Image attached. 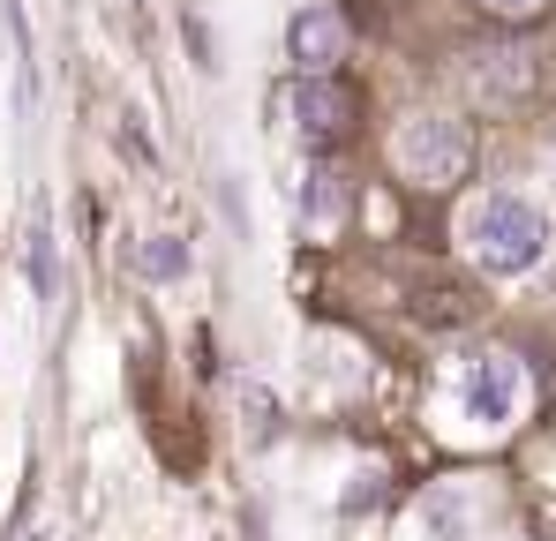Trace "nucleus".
Instances as JSON below:
<instances>
[{
    "instance_id": "5",
    "label": "nucleus",
    "mask_w": 556,
    "mask_h": 541,
    "mask_svg": "<svg viewBox=\"0 0 556 541\" xmlns=\"http://www.w3.org/2000/svg\"><path fill=\"white\" fill-rule=\"evenodd\" d=\"M301 203H308V211H301V226H308V234H331V226L346 218V180L331 174V166H316L308 188H301Z\"/></svg>"
},
{
    "instance_id": "2",
    "label": "nucleus",
    "mask_w": 556,
    "mask_h": 541,
    "mask_svg": "<svg viewBox=\"0 0 556 541\" xmlns=\"http://www.w3.org/2000/svg\"><path fill=\"white\" fill-rule=\"evenodd\" d=\"M452 406H459V422H473V429L519 422V406H527V368L511 354H496V347H473V354L452 361Z\"/></svg>"
},
{
    "instance_id": "4",
    "label": "nucleus",
    "mask_w": 556,
    "mask_h": 541,
    "mask_svg": "<svg viewBox=\"0 0 556 541\" xmlns=\"http://www.w3.org/2000/svg\"><path fill=\"white\" fill-rule=\"evenodd\" d=\"M286 46H293V61H301L308 76H331V68H339V53H346V15H339V8H324V0H316V8H301Z\"/></svg>"
},
{
    "instance_id": "6",
    "label": "nucleus",
    "mask_w": 556,
    "mask_h": 541,
    "mask_svg": "<svg viewBox=\"0 0 556 541\" xmlns=\"http://www.w3.org/2000/svg\"><path fill=\"white\" fill-rule=\"evenodd\" d=\"M136 264H143L151 286H174V278H188V241H181V234H143Z\"/></svg>"
},
{
    "instance_id": "9",
    "label": "nucleus",
    "mask_w": 556,
    "mask_h": 541,
    "mask_svg": "<svg viewBox=\"0 0 556 541\" xmlns=\"http://www.w3.org/2000/svg\"><path fill=\"white\" fill-rule=\"evenodd\" d=\"M489 8H496V15H534L542 0H489Z\"/></svg>"
},
{
    "instance_id": "8",
    "label": "nucleus",
    "mask_w": 556,
    "mask_h": 541,
    "mask_svg": "<svg viewBox=\"0 0 556 541\" xmlns=\"http://www.w3.org/2000/svg\"><path fill=\"white\" fill-rule=\"evenodd\" d=\"M23 264H30V286H38V301H53V234H46V218L30 226V249H23Z\"/></svg>"
},
{
    "instance_id": "7",
    "label": "nucleus",
    "mask_w": 556,
    "mask_h": 541,
    "mask_svg": "<svg viewBox=\"0 0 556 541\" xmlns=\"http://www.w3.org/2000/svg\"><path fill=\"white\" fill-rule=\"evenodd\" d=\"M293 113H301L308 136H339V128H346V98H339L331 84H308L301 98H293Z\"/></svg>"
},
{
    "instance_id": "3",
    "label": "nucleus",
    "mask_w": 556,
    "mask_h": 541,
    "mask_svg": "<svg viewBox=\"0 0 556 541\" xmlns=\"http://www.w3.org/2000/svg\"><path fill=\"white\" fill-rule=\"evenodd\" d=\"M466 159H473L466 121H452V113H414V121H399V174L406 180L444 188V180L466 174Z\"/></svg>"
},
{
    "instance_id": "1",
    "label": "nucleus",
    "mask_w": 556,
    "mask_h": 541,
    "mask_svg": "<svg viewBox=\"0 0 556 541\" xmlns=\"http://www.w3.org/2000/svg\"><path fill=\"white\" fill-rule=\"evenodd\" d=\"M466 256L489 270V278H527V270L549 256V218L534 196H511V188H489L473 196L466 211Z\"/></svg>"
}]
</instances>
